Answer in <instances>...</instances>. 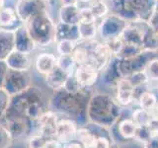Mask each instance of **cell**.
Instances as JSON below:
<instances>
[{"label":"cell","instance_id":"obj_1","mask_svg":"<svg viewBox=\"0 0 158 148\" xmlns=\"http://www.w3.org/2000/svg\"><path fill=\"white\" fill-rule=\"evenodd\" d=\"M90 89L82 88L78 93H69L65 89H59L53 91V94L48 103V109L61 113L65 117L71 118L80 126H85L88 122L87 118V106L91 95ZM79 126V127H80Z\"/></svg>","mask_w":158,"mask_h":148},{"label":"cell","instance_id":"obj_2","mask_svg":"<svg viewBox=\"0 0 158 148\" xmlns=\"http://www.w3.org/2000/svg\"><path fill=\"white\" fill-rule=\"evenodd\" d=\"M123 109L110 94L97 92L93 93L87 106L88 122L111 128L122 117Z\"/></svg>","mask_w":158,"mask_h":148},{"label":"cell","instance_id":"obj_3","mask_svg":"<svg viewBox=\"0 0 158 148\" xmlns=\"http://www.w3.org/2000/svg\"><path fill=\"white\" fill-rule=\"evenodd\" d=\"M56 25L48 13L36 15L25 23L30 36L39 47H47L56 43Z\"/></svg>","mask_w":158,"mask_h":148},{"label":"cell","instance_id":"obj_4","mask_svg":"<svg viewBox=\"0 0 158 148\" xmlns=\"http://www.w3.org/2000/svg\"><path fill=\"white\" fill-rule=\"evenodd\" d=\"M44 99L43 91L37 86L31 85L22 93L11 97V102L4 117V121L12 118H25V112L28 106L34 101Z\"/></svg>","mask_w":158,"mask_h":148},{"label":"cell","instance_id":"obj_5","mask_svg":"<svg viewBox=\"0 0 158 148\" xmlns=\"http://www.w3.org/2000/svg\"><path fill=\"white\" fill-rule=\"evenodd\" d=\"M127 24V21L113 12L102 19L98 24V32L103 43L120 38Z\"/></svg>","mask_w":158,"mask_h":148},{"label":"cell","instance_id":"obj_6","mask_svg":"<svg viewBox=\"0 0 158 148\" xmlns=\"http://www.w3.org/2000/svg\"><path fill=\"white\" fill-rule=\"evenodd\" d=\"M30 71H15L8 69L3 83V88L11 96L18 95L31 86Z\"/></svg>","mask_w":158,"mask_h":148},{"label":"cell","instance_id":"obj_7","mask_svg":"<svg viewBox=\"0 0 158 148\" xmlns=\"http://www.w3.org/2000/svg\"><path fill=\"white\" fill-rule=\"evenodd\" d=\"M15 11L19 19L25 24L36 15L48 13V2L44 0H17Z\"/></svg>","mask_w":158,"mask_h":148},{"label":"cell","instance_id":"obj_8","mask_svg":"<svg viewBox=\"0 0 158 148\" xmlns=\"http://www.w3.org/2000/svg\"><path fill=\"white\" fill-rule=\"evenodd\" d=\"M4 125L7 127L13 140H21L31 134L33 126L38 125V121H30L26 118H12L5 121Z\"/></svg>","mask_w":158,"mask_h":148},{"label":"cell","instance_id":"obj_9","mask_svg":"<svg viewBox=\"0 0 158 148\" xmlns=\"http://www.w3.org/2000/svg\"><path fill=\"white\" fill-rule=\"evenodd\" d=\"M73 76L82 88L91 89L100 78V72L91 64H84L76 66Z\"/></svg>","mask_w":158,"mask_h":148},{"label":"cell","instance_id":"obj_10","mask_svg":"<svg viewBox=\"0 0 158 148\" xmlns=\"http://www.w3.org/2000/svg\"><path fill=\"white\" fill-rule=\"evenodd\" d=\"M58 121V113L48 109L38 120L39 133L47 139L54 138Z\"/></svg>","mask_w":158,"mask_h":148},{"label":"cell","instance_id":"obj_11","mask_svg":"<svg viewBox=\"0 0 158 148\" xmlns=\"http://www.w3.org/2000/svg\"><path fill=\"white\" fill-rule=\"evenodd\" d=\"M78 130V126L76 122L71 118L63 117L59 118L56 125V136L54 138L59 141L62 144L73 141L76 139V132Z\"/></svg>","mask_w":158,"mask_h":148},{"label":"cell","instance_id":"obj_12","mask_svg":"<svg viewBox=\"0 0 158 148\" xmlns=\"http://www.w3.org/2000/svg\"><path fill=\"white\" fill-rule=\"evenodd\" d=\"M116 100L121 107H127L135 102V87L127 78H122L116 85Z\"/></svg>","mask_w":158,"mask_h":148},{"label":"cell","instance_id":"obj_13","mask_svg":"<svg viewBox=\"0 0 158 148\" xmlns=\"http://www.w3.org/2000/svg\"><path fill=\"white\" fill-rule=\"evenodd\" d=\"M24 23L19 19L15 7L5 6L0 10V30L6 32H16Z\"/></svg>","mask_w":158,"mask_h":148},{"label":"cell","instance_id":"obj_14","mask_svg":"<svg viewBox=\"0 0 158 148\" xmlns=\"http://www.w3.org/2000/svg\"><path fill=\"white\" fill-rule=\"evenodd\" d=\"M36 47L37 46L30 36L25 24L14 32V49L25 54H30Z\"/></svg>","mask_w":158,"mask_h":148},{"label":"cell","instance_id":"obj_15","mask_svg":"<svg viewBox=\"0 0 158 148\" xmlns=\"http://www.w3.org/2000/svg\"><path fill=\"white\" fill-rule=\"evenodd\" d=\"M5 63L7 64L9 69L15 71H30L33 64L30 54H25L16 49H13L9 53L7 58L5 59Z\"/></svg>","mask_w":158,"mask_h":148},{"label":"cell","instance_id":"obj_16","mask_svg":"<svg viewBox=\"0 0 158 148\" xmlns=\"http://www.w3.org/2000/svg\"><path fill=\"white\" fill-rule=\"evenodd\" d=\"M57 56L51 52L40 53L35 60V67L36 70L41 75L46 76L49 72H52L56 67Z\"/></svg>","mask_w":158,"mask_h":148},{"label":"cell","instance_id":"obj_17","mask_svg":"<svg viewBox=\"0 0 158 148\" xmlns=\"http://www.w3.org/2000/svg\"><path fill=\"white\" fill-rule=\"evenodd\" d=\"M62 39H69V41L76 43L80 41L78 33V25L73 26V25L57 22L56 25V43L62 41Z\"/></svg>","mask_w":158,"mask_h":148},{"label":"cell","instance_id":"obj_18","mask_svg":"<svg viewBox=\"0 0 158 148\" xmlns=\"http://www.w3.org/2000/svg\"><path fill=\"white\" fill-rule=\"evenodd\" d=\"M68 73L64 72L59 67H56L52 72H49L48 75L44 76V81H46L47 85L53 91H57L59 89L64 88V85L69 78Z\"/></svg>","mask_w":158,"mask_h":148},{"label":"cell","instance_id":"obj_19","mask_svg":"<svg viewBox=\"0 0 158 148\" xmlns=\"http://www.w3.org/2000/svg\"><path fill=\"white\" fill-rule=\"evenodd\" d=\"M79 12H80V7L78 5L61 6L58 10V22L77 26L80 22Z\"/></svg>","mask_w":158,"mask_h":148},{"label":"cell","instance_id":"obj_20","mask_svg":"<svg viewBox=\"0 0 158 148\" xmlns=\"http://www.w3.org/2000/svg\"><path fill=\"white\" fill-rule=\"evenodd\" d=\"M115 126L117 128L118 135H120L123 139L125 140H131L135 139V132H136V125L131 120V117L123 118V120H118L116 123Z\"/></svg>","mask_w":158,"mask_h":148},{"label":"cell","instance_id":"obj_21","mask_svg":"<svg viewBox=\"0 0 158 148\" xmlns=\"http://www.w3.org/2000/svg\"><path fill=\"white\" fill-rule=\"evenodd\" d=\"M90 53L91 51L88 42H78L75 49L71 54L76 66L90 64Z\"/></svg>","mask_w":158,"mask_h":148},{"label":"cell","instance_id":"obj_22","mask_svg":"<svg viewBox=\"0 0 158 148\" xmlns=\"http://www.w3.org/2000/svg\"><path fill=\"white\" fill-rule=\"evenodd\" d=\"M14 49V33L0 30V61H5Z\"/></svg>","mask_w":158,"mask_h":148},{"label":"cell","instance_id":"obj_23","mask_svg":"<svg viewBox=\"0 0 158 148\" xmlns=\"http://www.w3.org/2000/svg\"><path fill=\"white\" fill-rule=\"evenodd\" d=\"M97 135L88 126L78 127L76 132V140L84 146V148H93L95 144Z\"/></svg>","mask_w":158,"mask_h":148},{"label":"cell","instance_id":"obj_24","mask_svg":"<svg viewBox=\"0 0 158 148\" xmlns=\"http://www.w3.org/2000/svg\"><path fill=\"white\" fill-rule=\"evenodd\" d=\"M79 42H87L95 39L98 33V22L97 23H79L78 24Z\"/></svg>","mask_w":158,"mask_h":148},{"label":"cell","instance_id":"obj_25","mask_svg":"<svg viewBox=\"0 0 158 148\" xmlns=\"http://www.w3.org/2000/svg\"><path fill=\"white\" fill-rule=\"evenodd\" d=\"M137 103L139 105V108L151 112L158 105V96L154 91L149 89L141 94V96L138 98Z\"/></svg>","mask_w":158,"mask_h":148},{"label":"cell","instance_id":"obj_26","mask_svg":"<svg viewBox=\"0 0 158 148\" xmlns=\"http://www.w3.org/2000/svg\"><path fill=\"white\" fill-rule=\"evenodd\" d=\"M89 7H90L94 16L97 19V21H101L102 19H104L111 13L110 6L106 2V0H93L89 4Z\"/></svg>","mask_w":158,"mask_h":148},{"label":"cell","instance_id":"obj_27","mask_svg":"<svg viewBox=\"0 0 158 148\" xmlns=\"http://www.w3.org/2000/svg\"><path fill=\"white\" fill-rule=\"evenodd\" d=\"M131 120L136 126H146L151 120V113L141 108L135 109L131 113Z\"/></svg>","mask_w":158,"mask_h":148},{"label":"cell","instance_id":"obj_28","mask_svg":"<svg viewBox=\"0 0 158 148\" xmlns=\"http://www.w3.org/2000/svg\"><path fill=\"white\" fill-rule=\"evenodd\" d=\"M56 66L64 72L68 73L69 75H72L76 68V64L72 56H57Z\"/></svg>","mask_w":158,"mask_h":148},{"label":"cell","instance_id":"obj_29","mask_svg":"<svg viewBox=\"0 0 158 148\" xmlns=\"http://www.w3.org/2000/svg\"><path fill=\"white\" fill-rule=\"evenodd\" d=\"M76 46V42L69 41V39H62V41L56 42V51L59 56H71Z\"/></svg>","mask_w":158,"mask_h":148},{"label":"cell","instance_id":"obj_30","mask_svg":"<svg viewBox=\"0 0 158 148\" xmlns=\"http://www.w3.org/2000/svg\"><path fill=\"white\" fill-rule=\"evenodd\" d=\"M11 95L5 90L3 87H0V121L4 120L8 108L11 102Z\"/></svg>","mask_w":158,"mask_h":148},{"label":"cell","instance_id":"obj_31","mask_svg":"<svg viewBox=\"0 0 158 148\" xmlns=\"http://www.w3.org/2000/svg\"><path fill=\"white\" fill-rule=\"evenodd\" d=\"M144 70L150 82H158V58H152L147 63Z\"/></svg>","mask_w":158,"mask_h":148},{"label":"cell","instance_id":"obj_32","mask_svg":"<svg viewBox=\"0 0 158 148\" xmlns=\"http://www.w3.org/2000/svg\"><path fill=\"white\" fill-rule=\"evenodd\" d=\"M127 78L131 81V83L133 85V87L140 86V85H143V84H146V83L149 82V79H148V77H147V74H146L145 70L135 72Z\"/></svg>","mask_w":158,"mask_h":148},{"label":"cell","instance_id":"obj_33","mask_svg":"<svg viewBox=\"0 0 158 148\" xmlns=\"http://www.w3.org/2000/svg\"><path fill=\"white\" fill-rule=\"evenodd\" d=\"M104 43L106 44V47L109 48V51H111L112 56L114 57H116L118 56V53L122 51V49L123 47V42L122 41L121 38H117L111 39V41L104 42Z\"/></svg>","mask_w":158,"mask_h":148},{"label":"cell","instance_id":"obj_34","mask_svg":"<svg viewBox=\"0 0 158 148\" xmlns=\"http://www.w3.org/2000/svg\"><path fill=\"white\" fill-rule=\"evenodd\" d=\"M13 143V138L4 125H0V148H10Z\"/></svg>","mask_w":158,"mask_h":148},{"label":"cell","instance_id":"obj_35","mask_svg":"<svg viewBox=\"0 0 158 148\" xmlns=\"http://www.w3.org/2000/svg\"><path fill=\"white\" fill-rule=\"evenodd\" d=\"M47 138H44L40 133L37 134H33L29 137L28 140V147L29 148H44L46 145Z\"/></svg>","mask_w":158,"mask_h":148},{"label":"cell","instance_id":"obj_36","mask_svg":"<svg viewBox=\"0 0 158 148\" xmlns=\"http://www.w3.org/2000/svg\"><path fill=\"white\" fill-rule=\"evenodd\" d=\"M152 137V134L150 130H148L147 125L146 126H137L136 127V132H135V139H136L137 141H139L141 143H144L146 141H148Z\"/></svg>","mask_w":158,"mask_h":148},{"label":"cell","instance_id":"obj_37","mask_svg":"<svg viewBox=\"0 0 158 148\" xmlns=\"http://www.w3.org/2000/svg\"><path fill=\"white\" fill-rule=\"evenodd\" d=\"M79 17H80V22L79 23H97V19L94 16V14L89 6L80 7Z\"/></svg>","mask_w":158,"mask_h":148},{"label":"cell","instance_id":"obj_38","mask_svg":"<svg viewBox=\"0 0 158 148\" xmlns=\"http://www.w3.org/2000/svg\"><path fill=\"white\" fill-rule=\"evenodd\" d=\"M148 130H150L152 136L158 135V117H152L149 123L147 125Z\"/></svg>","mask_w":158,"mask_h":148},{"label":"cell","instance_id":"obj_39","mask_svg":"<svg viewBox=\"0 0 158 148\" xmlns=\"http://www.w3.org/2000/svg\"><path fill=\"white\" fill-rule=\"evenodd\" d=\"M8 66L5 61H0V87H3V83L8 71Z\"/></svg>","mask_w":158,"mask_h":148},{"label":"cell","instance_id":"obj_40","mask_svg":"<svg viewBox=\"0 0 158 148\" xmlns=\"http://www.w3.org/2000/svg\"><path fill=\"white\" fill-rule=\"evenodd\" d=\"M44 148H63V144L57 141L56 138H52V139L47 140Z\"/></svg>","mask_w":158,"mask_h":148},{"label":"cell","instance_id":"obj_41","mask_svg":"<svg viewBox=\"0 0 158 148\" xmlns=\"http://www.w3.org/2000/svg\"><path fill=\"white\" fill-rule=\"evenodd\" d=\"M143 148H158V135L152 136L143 144Z\"/></svg>","mask_w":158,"mask_h":148},{"label":"cell","instance_id":"obj_42","mask_svg":"<svg viewBox=\"0 0 158 148\" xmlns=\"http://www.w3.org/2000/svg\"><path fill=\"white\" fill-rule=\"evenodd\" d=\"M63 148H84V146L81 144L80 142L75 139L73 141L66 143V144H63Z\"/></svg>","mask_w":158,"mask_h":148},{"label":"cell","instance_id":"obj_43","mask_svg":"<svg viewBox=\"0 0 158 148\" xmlns=\"http://www.w3.org/2000/svg\"><path fill=\"white\" fill-rule=\"evenodd\" d=\"M61 6H69V5H78V0H59Z\"/></svg>","mask_w":158,"mask_h":148},{"label":"cell","instance_id":"obj_44","mask_svg":"<svg viewBox=\"0 0 158 148\" xmlns=\"http://www.w3.org/2000/svg\"><path fill=\"white\" fill-rule=\"evenodd\" d=\"M5 2H6V0H0V10L5 7Z\"/></svg>","mask_w":158,"mask_h":148},{"label":"cell","instance_id":"obj_45","mask_svg":"<svg viewBox=\"0 0 158 148\" xmlns=\"http://www.w3.org/2000/svg\"><path fill=\"white\" fill-rule=\"evenodd\" d=\"M93 0H78V2H81V3H89L90 4Z\"/></svg>","mask_w":158,"mask_h":148},{"label":"cell","instance_id":"obj_46","mask_svg":"<svg viewBox=\"0 0 158 148\" xmlns=\"http://www.w3.org/2000/svg\"><path fill=\"white\" fill-rule=\"evenodd\" d=\"M113 148H118V143H115V145L113 146Z\"/></svg>","mask_w":158,"mask_h":148},{"label":"cell","instance_id":"obj_47","mask_svg":"<svg viewBox=\"0 0 158 148\" xmlns=\"http://www.w3.org/2000/svg\"><path fill=\"white\" fill-rule=\"evenodd\" d=\"M44 1H48V2H49V1H51V0H44Z\"/></svg>","mask_w":158,"mask_h":148},{"label":"cell","instance_id":"obj_48","mask_svg":"<svg viewBox=\"0 0 158 148\" xmlns=\"http://www.w3.org/2000/svg\"><path fill=\"white\" fill-rule=\"evenodd\" d=\"M153 1H154V2H156V1H158V0H153Z\"/></svg>","mask_w":158,"mask_h":148},{"label":"cell","instance_id":"obj_49","mask_svg":"<svg viewBox=\"0 0 158 148\" xmlns=\"http://www.w3.org/2000/svg\"><path fill=\"white\" fill-rule=\"evenodd\" d=\"M156 33H157V35H158V32H156Z\"/></svg>","mask_w":158,"mask_h":148}]
</instances>
